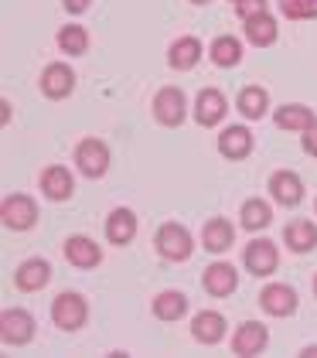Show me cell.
Segmentation results:
<instances>
[{"instance_id": "cell-13", "label": "cell", "mask_w": 317, "mask_h": 358, "mask_svg": "<svg viewBox=\"0 0 317 358\" xmlns=\"http://www.w3.org/2000/svg\"><path fill=\"white\" fill-rule=\"evenodd\" d=\"M48 283H52V263L41 259V256H31V259H24V263L14 270V287H17L21 294H38V290H45Z\"/></svg>"}, {"instance_id": "cell-17", "label": "cell", "mask_w": 317, "mask_h": 358, "mask_svg": "<svg viewBox=\"0 0 317 358\" xmlns=\"http://www.w3.org/2000/svg\"><path fill=\"white\" fill-rule=\"evenodd\" d=\"M225 113H229V99L218 92V89H202L198 92V99H195V123L198 127H218L222 120H225Z\"/></svg>"}, {"instance_id": "cell-5", "label": "cell", "mask_w": 317, "mask_h": 358, "mask_svg": "<svg viewBox=\"0 0 317 358\" xmlns=\"http://www.w3.org/2000/svg\"><path fill=\"white\" fill-rule=\"evenodd\" d=\"M76 72H72V65H65V62H52V65H45L41 69V79H38V89H41V96L45 99H52V103H62V99H69L72 92H76Z\"/></svg>"}, {"instance_id": "cell-1", "label": "cell", "mask_w": 317, "mask_h": 358, "mask_svg": "<svg viewBox=\"0 0 317 358\" xmlns=\"http://www.w3.org/2000/svg\"><path fill=\"white\" fill-rule=\"evenodd\" d=\"M154 246H157V252L167 263H185L195 252V236L181 222H164L157 229V236H154Z\"/></svg>"}, {"instance_id": "cell-15", "label": "cell", "mask_w": 317, "mask_h": 358, "mask_svg": "<svg viewBox=\"0 0 317 358\" xmlns=\"http://www.w3.org/2000/svg\"><path fill=\"white\" fill-rule=\"evenodd\" d=\"M62 252H65V259H69L76 270H96V266L103 263V246H99L96 239H89V236H69Z\"/></svg>"}, {"instance_id": "cell-25", "label": "cell", "mask_w": 317, "mask_h": 358, "mask_svg": "<svg viewBox=\"0 0 317 358\" xmlns=\"http://www.w3.org/2000/svg\"><path fill=\"white\" fill-rule=\"evenodd\" d=\"M273 222V205L266 198H246L242 208H239V225L246 232H260V229H269Z\"/></svg>"}, {"instance_id": "cell-38", "label": "cell", "mask_w": 317, "mask_h": 358, "mask_svg": "<svg viewBox=\"0 0 317 358\" xmlns=\"http://www.w3.org/2000/svg\"><path fill=\"white\" fill-rule=\"evenodd\" d=\"M232 3H242V0H232Z\"/></svg>"}, {"instance_id": "cell-28", "label": "cell", "mask_w": 317, "mask_h": 358, "mask_svg": "<svg viewBox=\"0 0 317 358\" xmlns=\"http://www.w3.org/2000/svg\"><path fill=\"white\" fill-rule=\"evenodd\" d=\"M209 58L218 69H236L239 62H242V41H239L236 34H218V38L211 41Z\"/></svg>"}, {"instance_id": "cell-39", "label": "cell", "mask_w": 317, "mask_h": 358, "mask_svg": "<svg viewBox=\"0 0 317 358\" xmlns=\"http://www.w3.org/2000/svg\"><path fill=\"white\" fill-rule=\"evenodd\" d=\"M314 212H317V201H314Z\"/></svg>"}, {"instance_id": "cell-35", "label": "cell", "mask_w": 317, "mask_h": 358, "mask_svg": "<svg viewBox=\"0 0 317 358\" xmlns=\"http://www.w3.org/2000/svg\"><path fill=\"white\" fill-rule=\"evenodd\" d=\"M300 355H304V358H317V345H307V348H304Z\"/></svg>"}, {"instance_id": "cell-30", "label": "cell", "mask_w": 317, "mask_h": 358, "mask_svg": "<svg viewBox=\"0 0 317 358\" xmlns=\"http://www.w3.org/2000/svg\"><path fill=\"white\" fill-rule=\"evenodd\" d=\"M280 10L287 21H314L317 0H280Z\"/></svg>"}, {"instance_id": "cell-8", "label": "cell", "mask_w": 317, "mask_h": 358, "mask_svg": "<svg viewBox=\"0 0 317 358\" xmlns=\"http://www.w3.org/2000/svg\"><path fill=\"white\" fill-rule=\"evenodd\" d=\"M0 338L3 345H14V348H24L34 341V317L24 307H7L0 314Z\"/></svg>"}, {"instance_id": "cell-9", "label": "cell", "mask_w": 317, "mask_h": 358, "mask_svg": "<svg viewBox=\"0 0 317 358\" xmlns=\"http://www.w3.org/2000/svg\"><path fill=\"white\" fill-rule=\"evenodd\" d=\"M266 192H269V198H273L276 205L297 208V205L304 201V181H300L297 171H287V167H283V171H273V174H269Z\"/></svg>"}, {"instance_id": "cell-19", "label": "cell", "mask_w": 317, "mask_h": 358, "mask_svg": "<svg viewBox=\"0 0 317 358\" xmlns=\"http://www.w3.org/2000/svg\"><path fill=\"white\" fill-rule=\"evenodd\" d=\"M133 239H136V215H133V208H113L106 215V243L123 249L130 246Z\"/></svg>"}, {"instance_id": "cell-18", "label": "cell", "mask_w": 317, "mask_h": 358, "mask_svg": "<svg viewBox=\"0 0 317 358\" xmlns=\"http://www.w3.org/2000/svg\"><path fill=\"white\" fill-rule=\"evenodd\" d=\"M202 246L215 252V256H222V252H229V249L236 246V225L229 219H222V215H215L202 225Z\"/></svg>"}, {"instance_id": "cell-2", "label": "cell", "mask_w": 317, "mask_h": 358, "mask_svg": "<svg viewBox=\"0 0 317 358\" xmlns=\"http://www.w3.org/2000/svg\"><path fill=\"white\" fill-rule=\"evenodd\" d=\"M52 321L62 331H79L89 321V301L76 290H62L52 301Z\"/></svg>"}, {"instance_id": "cell-21", "label": "cell", "mask_w": 317, "mask_h": 358, "mask_svg": "<svg viewBox=\"0 0 317 358\" xmlns=\"http://www.w3.org/2000/svg\"><path fill=\"white\" fill-rule=\"evenodd\" d=\"M225 328H229V321L218 310H198L191 317V338L198 345H218L225 338Z\"/></svg>"}, {"instance_id": "cell-4", "label": "cell", "mask_w": 317, "mask_h": 358, "mask_svg": "<svg viewBox=\"0 0 317 358\" xmlns=\"http://www.w3.org/2000/svg\"><path fill=\"white\" fill-rule=\"evenodd\" d=\"M0 219H3V229H10V232H27L38 225V201L21 192L7 194L0 205Z\"/></svg>"}, {"instance_id": "cell-11", "label": "cell", "mask_w": 317, "mask_h": 358, "mask_svg": "<svg viewBox=\"0 0 317 358\" xmlns=\"http://www.w3.org/2000/svg\"><path fill=\"white\" fill-rule=\"evenodd\" d=\"M266 345H269V328L263 321H242L232 334V355H263Z\"/></svg>"}, {"instance_id": "cell-33", "label": "cell", "mask_w": 317, "mask_h": 358, "mask_svg": "<svg viewBox=\"0 0 317 358\" xmlns=\"http://www.w3.org/2000/svg\"><path fill=\"white\" fill-rule=\"evenodd\" d=\"M89 3H92V0H62V7H65L69 14H85Z\"/></svg>"}, {"instance_id": "cell-34", "label": "cell", "mask_w": 317, "mask_h": 358, "mask_svg": "<svg viewBox=\"0 0 317 358\" xmlns=\"http://www.w3.org/2000/svg\"><path fill=\"white\" fill-rule=\"evenodd\" d=\"M0 123H3V127H7V123H10V103H7V99H3V103H0Z\"/></svg>"}, {"instance_id": "cell-31", "label": "cell", "mask_w": 317, "mask_h": 358, "mask_svg": "<svg viewBox=\"0 0 317 358\" xmlns=\"http://www.w3.org/2000/svg\"><path fill=\"white\" fill-rule=\"evenodd\" d=\"M260 10H269L266 7V0H242V3H236V14L246 21V17H253V14H260Z\"/></svg>"}, {"instance_id": "cell-37", "label": "cell", "mask_w": 317, "mask_h": 358, "mask_svg": "<svg viewBox=\"0 0 317 358\" xmlns=\"http://www.w3.org/2000/svg\"><path fill=\"white\" fill-rule=\"evenodd\" d=\"M314 297H317V276H314Z\"/></svg>"}, {"instance_id": "cell-16", "label": "cell", "mask_w": 317, "mask_h": 358, "mask_svg": "<svg viewBox=\"0 0 317 358\" xmlns=\"http://www.w3.org/2000/svg\"><path fill=\"white\" fill-rule=\"evenodd\" d=\"M38 185H41V194L48 198V201H69L72 194H76V178H72V171L62 164H48L41 171V178H38Z\"/></svg>"}, {"instance_id": "cell-14", "label": "cell", "mask_w": 317, "mask_h": 358, "mask_svg": "<svg viewBox=\"0 0 317 358\" xmlns=\"http://www.w3.org/2000/svg\"><path fill=\"white\" fill-rule=\"evenodd\" d=\"M253 147H256V137H253V130L242 127V123H232V127H225V130L218 134V154H222L225 161H246V157L253 154Z\"/></svg>"}, {"instance_id": "cell-36", "label": "cell", "mask_w": 317, "mask_h": 358, "mask_svg": "<svg viewBox=\"0 0 317 358\" xmlns=\"http://www.w3.org/2000/svg\"><path fill=\"white\" fill-rule=\"evenodd\" d=\"M191 3H198V7H205V3H211V0H191Z\"/></svg>"}, {"instance_id": "cell-22", "label": "cell", "mask_w": 317, "mask_h": 358, "mask_svg": "<svg viewBox=\"0 0 317 358\" xmlns=\"http://www.w3.org/2000/svg\"><path fill=\"white\" fill-rule=\"evenodd\" d=\"M202 55H205L202 41H198L195 34H185V38L171 41V48H167V65H171L174 72H191V69L202 62Z\"/></svg>"}, {"instance_id": "cell-12", "label": "cell", "mask_w": 317, "mask_h": 358, "mask_svg": "<svg viewBox=\"0 0 317 358\" xmlns=\"http://www.w3.org/2000/svg\"><path fill=\"white\" fill-rule=\"evenodd\" d=\"M202 287H205V294L209 297H232L239 287V270L232 263H225V259H215L209 270L202 273Z\"/></svg>"}, {"instance_id": "cell-26", "label": "cell", "mask_w": 317, "mask_h": 358, "mask_svg": "<svg viewBox=\"0 0 317 358\" xmlns=\"http://www.w3.org/2000/svg\"><path fill=\"white\" fill-rule=\"evenodd\" d=\"M236 110L242 113V120H263L269 113V92L263 85H246L236 96Z\"/></svg>"}, {"instance_id": "cell-10", "label": "cell", "mask_w": 317, "mask_h": 358, "mask_svg": "<svg viewBox=\"0 0 317 358\" xmlns=\"http://www.w3.org/2000/svg\"><path fill=\"white\" fill-rule=\"evenodd\" d=\"M260 307L269 317H293L300 301H297V290L290 283H266L260 290Z\"/></svg>"}, {"instance_id": "cell-7", "label": "cell", "mask_w": 317, "mask_h": 358, "mask_svg": "<svg viewBox=\"0 0 317 358\" xmlns=\"http://www.w3.org/2000/svg\"><path fill=\"white\" fill-rule=\"evenodd\" d=\"M242 266H246V273H253L256 280L260 276H273L280 270V249H276V243L253 239L249 246H242Z\"/></svg>"}, {"instance_id": "cell-24", "label": "cell", "mask_w": 317, "mask_h": 358, "mask_svg": "<svg viewBox=\"0 0 317 358\" xmlns=\"http://www.w3.org/2000/svg\"><path fill=\"white\" fill-rule=\"evenodd\" d=\"M283 243L290 252H311L317 249V225L311 219H293L283 225Z\"/></svg>"}, {"instance_id": "cell-6", "label": "cell", "mask_w": 317, "mask_h": 358, "mask_svg": "<svg viewBox=\"0 0 317 358\" xmlns=\"http://www.w3.org/2000/svg\"><path fill=\"white\" fill-rule=\"evenodd\" d=\"M76 167H79L82 178L99 181L106 171H109V147H106V140H99V137L79 140V147H76Z\"/></svg>"}, {"instance_id": "cell-27", "label": "cell", "mask_w": 317, "mask_h": 358, "mask_svg": "<svg viewBox=\"0 0 317 358\" xmlns=\"http://www.w3.org/2000/svg\"><path fill=\"white\" fill-rule=\"evenodd\" d=\"M150 310H154V317L164 321V324H171V321H181L188 314V297L181 290H160L154 303H150Z\"/></svg>"}, {"instance_id": "cell-32", "label": "cell", "mask_w": 317, "mask_h": 358, "mask_svg": "<svg viewBox=\"0 0 317 358\" xmlns=\"http://www.w3.org/2000/svg\"><path fill=\"white\" fill-rule=\"evenodd\" d=\"M300 147H304V154H307V157H317V123L311 127V130H304Z\"/></svg>"}, {"instance_id": "cell-3", "label": "cell", "mask_w": 317, "mask_h": 358, "mask_svg": "<svg viewBox=\"0 0 317 358\" xmlns=\"http://www.w3.org/2000/svg\"><path fill=\"white\" fill-rule=\"evenodd\" d=\"M154 120H157L160 127H181L188 120V96L181 85H164L157 89V96H154Z\"/></svg>"}, {"instance_id": "cell-20", "label": "cell", "mask_w": 317, "mask_h": 358, "mask_svg": "<svg viewBox=\"0 0 317 358\" xmlns=\"http://www.w3.org/2000/svg\"><path fill=\"white\" fill-rule=\"evenodd\" d=\"M242 34H246V41H249V45H256V48H269V45H276L280 28H276V17H273L269 10H260V14H253V17H246V21H242Z\"/></svg>"}, {"instance_id": "cell-29", "label": "cell", "mask_w": 317, "mask_h": 358, "mask_svg": "<svg viewBox=\"0 0 317 358\" xmlns=\"http://www.w3.org/2000/svg\"><path fill=\"white\" fill-rule=\"evenodd\" d=\"M58 52L69 58H82L89 52V31L82 28V24H65V28H58Z\"/></svg>"}, {"instance_id": "cell-23", "label": "cell", "mask_w": 317, "mask_h": 358, "mask_svg": "<svg viewBox=\"0 0 317 358\" xmlns=\"http://www.w3.org/2000/svg\"><path fill=\"white\" fill-rule=\"evenodd\" d=\"M273 123L280 130H290V134H304L317 123V113L304 103H283L280 110H273Z\"/></svg>"}]
</instances>
